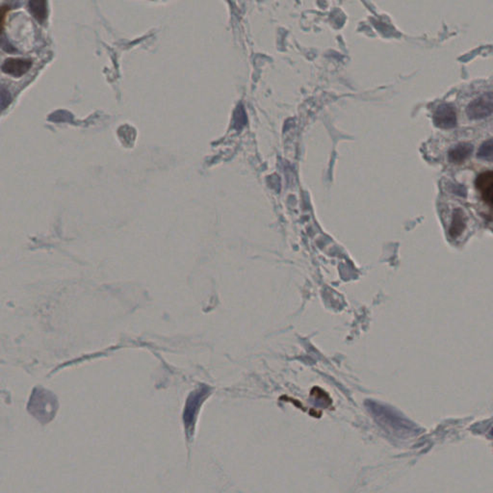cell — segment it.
<instances>
[{"label": "cell", "mask_w": 493, "mask_h": 493, "mask_svg": "<svg viewBox=\"0 0 493 493\" xmlns=\"http://www.w3.org/2000/svg\"><path fill=\"white\" fill-rule=\"evenodd\" d=\"M492 113V93L483 94L469 103L466 108V114L469 119L481 120L490 116Z\"/></svg>", "instance_id": "obj_1"}, {"label": "cell", "mask_w": 493, "mask_h": 493, "mask_svg": "<svg viewBox=\"0 0 493 493\" xmlns=\"http://www.w3.org/2000/svg\"><path fill=\"white\" fill-rule=\"evenodd\" d=\"M435 126L442 129H454L457 126L456 108L449 103H443L437 108L432 117Z\"/></svg>", "instance_id": "obj_2"}, {"label": "cell", "mask_w": 493, "mask_h": 493, "mask_svg": "<svg viewBox=\"0 0 493 493\" xmlns=\"http://www.w3.org/2000/svg\"><path fill=\"white\" fill-rule=\"evenodd\" d=\"M475 186L480 193L483 203L487 204L488 208L492 206V186L493 175L492 171H485L481 173L475 180Z\"/></svg>", "instance_id": "obj_3"}, {"label": "cell", "mask_w": 493, "mask_h": 493, "mask_svg": "<svg viewBox=\"0 0 493 493\" xmlns=\"http://www.w3.org/2000/svg\"><path fill=\"white\" fill-rule=\"evenodd\" d=\"M32 60L26 58H8L2 65V72L14 78H21L32 67Z\"/></svg>", "instance_id": "obj_4"}, {"label": "cell", "mask_w": 493, "mask_h": 493, "mask_svg": "<svg viewBox=\"0 0 493 493\" xmlns=\"http://www.w3.org/2000/svg\"><path fill=\"white\" fill-rule=\"evenodd\" d=\"M473 149L470 143H459L454 146L448 153L450 162L453 164H461L471 155Z\"/></svg>", "instance_id": "obj_5"}, {"label": "cell", "mask_w": 493, "mask_h": 493, "mask_svg": "<svg viewBox=\"0 0 493 493\" xmlns=\"http://www.w3.org/2000/svg\"><path fill=\"white\" fill-rule=\"evenodd\" d=\"M28 10L31 15L40 23H44L47 19V3L45 1H31L28 3Z\"/></svg>", "instance_id": "obj_6"}, {"label": "cell", "mask_w": 493, "mask_h": 493, "mask_svg": "<svg viewBox=\"0 0 493 493\" xmlns=\"http://www.w3.org/2000/svg\"><path fill=\"white\" fill-rule=\"evenodd\" d=\"M477 156L479 158H482V160H492V139H488L487 141H485V143H483V145L481 146L480 150H479V151H478Z\"/></svg>", "instance_id": "obj_7"}, {"label": "cell", "mask_w": 493, "mask_h": 493, "mask_svg": "<svg viewBox=\"0 0 493 493\" xmlns=\"http://www.w3.org/2000/svg\"><path fill=\"white\" fill-rule=\"evenodd\" d=\"M12 96L10 92L3 86H0V112L6 110L10 105Z\"/></svg>", "instance_id": "obj_8"}, {"label": "cell", "mask_w": 493, "mask_h": 493, "mask_svg": "<svg viewBox=\"0 0 493 493\" xmlns=\"http://www.w3.org/2000/svg\"><path fill=\"white\" fill-rule=\"evenodd\" d=\"M10 10L9 6L0 7V31H3L4 23H6V16Z\"/></svg>", "instance_id": "obj_9"}]
</instances>
